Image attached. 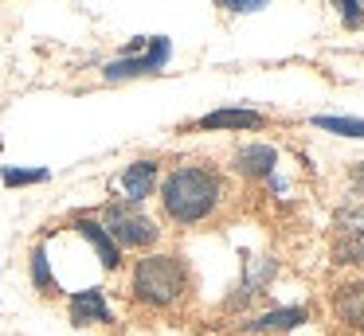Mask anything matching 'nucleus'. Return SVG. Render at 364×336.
<instances>
[{
	"mask_svg": "<svg viewBox=\"0 0 364 336\" xmlns=\"http://www.w3.org/2000/svg\"><path fill=\"white\" fill-rule=\"evenodd\" d=\"M161 200V215L181 231L192 227H208L231 215L235 207V184L231 176L212 161H192V164H176L157 188Z\"/></svg>",
	"mask_w": 364,
	"mask_h": 336,
	"instance_id": "1",
	"label": "nucleus"
},
{
	"mask_svg": "<svg viewBox=\"0 0 364 336\" xmlns=\"http://www.w3.org/2000/svg\"><path fill=\"white\" fill-rule=\"evenodd\" d=\"M126 297L145 313L173 317V313L188 309L192 297H196V273H192V266L184 254H176V250H157V254H145L134 262Z\"/></svg>",
	"mask_w": 364,
	"mask_h": 336,
	"instance_id": "2",
	"label": "nucleus"
},
{
	"mask_svg": "<svg viewBox=\"0 0 364 336\" xmlns=\"http://www.w3.org/2000/svg\"><path fill=\"white\" fill-rule=\"evenodd\" d=\"M102 227L122 250H153L161 242L157 219H149L137 203H126V200L106 203L102 207Z\"/></svg>",
	"mask_w": 364,
	"mask_h": 336,
	"instance_id": "3",
	"label": "nucleus"
},
{
	"mask_svg": "<svg viewBox=\"0 0 364 336\" xmlns=\"http://www.w3.org/2000/svg\"><path fill=\"white\" fill-rule=\"evenodd\" d=\"M329 305V336H364V273L341 278L325 293Z\"/></svg>",
	"mask_w": 364,
	"mask_h": 336,
	"instance_id": "4",
	"label": "nucleus"
},
{
	"mask_svg": "<svg viewBox=\"0 0 364 336\" xmlns=\"http://www.w3.org/2000/svg\"><path fill=\"white\" fill-rule=\"evenodd\" d=\"M168 55H173L168 39H165V36H153V39H149V51H145L141 59H134V55H122V59H118V63H110V67H106L102 75H106V82H126V78L157 75V70L168 63Z\"/></svg>",
	"mask_w": 364,
	"mask_h": 336,
	"instance_id": "5",
	"label": "nucleus"
},
{
	"mask_svg": "<svg viewBox=\"0 0 364 336\" xmlns=\"http://www.w3.org/2000/svg\"><path fill=\"white\" fill-rule=\"evenodd\" d=\"M67 317H71V325H79V328H87V325H114V313H110L106 293L98 286L71 293V301H67Z\"/></svg>",
	"mask_w": 364,
	"mask_h": 336,
	"instance_id": "6",
	"label": "nucleus"
},
{
	"mask_svg": "<svg viewBox=\"0 0 364 336\" xmlns=\"http://www.w3.org/2000/svg\"><path fill=\"white\" fill-rule=\"evenodd\" d=\"M71 227H75V231H79L87 242H90V246H95V254H98V266H102L106 273L122 270V246L110 239V234H106V227L98 223V219H90V215H79Z\"/></svg>",
	"mask_w": 364,
	"mask_h": 336,
	"instance_id": "7",
	"label": "nucleus"
},
{
	"mask_svg": "<svg viewBox=\"0 0 364 336\" xmlns=\"http://www.w3.org/2000/svg\"><path fill=\"white\" fill-rule=\"evenodd\" d=\"M231 168L243 180H270L278 168V148L274 145H243L231 161Z\"/></svg>",
	"mask_w": 364,
	"mask_h": 336,
	"instance_id": "8",
	"label": "nucleus"
},
{
	"mask_svg": "<svg viewBox=\"0 0 364 336\" xmlns=\"http://www.w3.org/2000/svg\"><path fill=\"white\" fill-rule=\"evenodd\" d=\"M157 176H161V168H157V161H134V164H126V172H122V200L126 203H145L153 192H157Z\"/></svg>",
	"mask_w": 364,
	"mask_h": 336,
	"instance_id": "9",
	"label": "nucleus"
},
{
	"mask_svg": "<svg viewBox=\"0 0 364 336\" xmlns=\"http://www.w3.org/2000/svg\"><path fill=\"white\" fill-rule=\"evenodd\" d=\"M196 129H267V117L259 114V109H215V114H204L196 121Z\"/></svg>",
	"mask_w": 364,
	"mask_h": 336,
	"instance_id": "10",
	"label": "nucleus"
},
{
	"mask_svg": "<svg viewBox=\"0 0 364 336\" xmlns=\"http://www.w3.org/2000/svg\"><path fill=\"white\" fill-rule=\"evenodd\" d=\"M306 320H309L306 305H286V309H270V313H262V317L247 320L243 332H290V328L306 325Z\"/></svg>",
	"mask_w": 364,
	"mask_h": 336,
	"instance_id": "11",
	"label": "nucleus"
},
{
	"mask_svg": "<svg viewBox=\"0 0 364 336\" xmlns=\"http://www.w3.org/2000/svg\"><path fill=\"white\" fill-rule=\"evenodd\" d=\"M32 286H36V293L40 297H59V281H55V273H51V258H48V246H32Z\"/></svg>",
	"mask_w": 364,
	"mask_h": 336,
	"instance_id": "12",
	"label": "nucleus"
},
{
	"mask_svg": "<svg viewBox=\"0 0 364 336\" xmlns=\"http://www.w3.org/2000/svg\"><path fill=\"white\" fill-rule=\"evenodd\" d=\"M317 129H329V133H341V137H360L364 141V121L360 117H333V114H317L314 117Z\"/></svg>",
	"mask_w": 364,
	"mask_h": 336,
	"instance_id": "13",
	"label": "nucleus"
},
{
	"mask_svg": "<svg viewBox=\"0 0 364 336\" xmlns=\"http://www.w3.org/2000/svg\"><path fill=\"white\" fill-rule=\"evenodd\" d=\"M0 180H4V188H28V184H43V180H51L48 168H0Z\"/></svg>",
	"mask_w": 364,
	"mask_h": 336,
	"instance_id": "14",
	"label": "nucleus"
},
{
	"mask_svg": "<svg viewBox=\"0 0 364 336\" xmlns=\"http://www.w3.org/2000/svg\"><path fill=\"white\" fill-rule=\"evenodd\" d=\"M333 4H337V12H341V23H345L348 31L364 28V4H360V0H333Z\"/></svg>",
	"mask_w": 364,
	"mask_h": 336,
	"instance_id": "15",
	"label": "nucleus"
},
{
	"mask_svg": "<svg viewBox=\"0 0 364 336\" xmlns=\"http://www.w3.org/2000/svg\"><path fill=\"white\" fill-rule=\"evenodd\" d=\"M270 0H215V8H223V12H262Z\"/></svg>",
	"mask_w": 364,
	"mask_h": 336,
	"instance_id": "16",
	"label": "nucleus"
},
{
	"mask_svg": "<svg viewBox=\"0 0 364 336\" xmlns=\"http://www.w3.org/2000/svg\"><path fill=\"white\" fill-rule=\"evenodd\" d=\"M348 195H353V200H364V161L348 164Z\"/></svg>",
	"mask_w": 364,
	"mask_h": 336,
	"instance_id": "17",
	"label": "nucleus"
}]
</instances>
